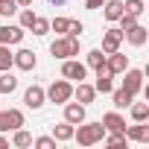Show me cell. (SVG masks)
<instances>
[{
    "instance_id": "1",
    "label": "cell",
    "mask_w": 149,
    "mask_h": 149,
    "mask_svg": "<svg viewBox=\"0 0 149 149\" xmlns=\"http://www.w3.org/2000/svg\"><path fill=\"white\" fill-rule=\"evenodd\" d=\"M73 137L79 140V146H94L105 137V126L102 123H79V129H73Z\"/></svg>"
},
{
    "instance_id": "2",
    "label": "cell",
    "mask_w": 149,
    "mask_h": 149,
    "mask_svg": "<svg viewBox=\"0 0 149 149\" xmlns=\"http://www.w3.org/2000/svg\"><path fill=\"white\" fill-rule=\"evenodd\" d=\"M50 53H53V58H61V61L79 56V38L76 35H61L50 44Z\"/></svg>"
},
{
    "instance_id": "3",
    "label": "cell",
    "mask_w": 149,
    "mask_h": 149,
    "mask_svg": "<svg viewBox=\"0 0 149 149\" xmlns=\"http://www.w3.org/2000/svg\"><path fill=\"white\" fill-rule=\"evenodd\" d=\"M44 94H47V100H50V102L64 105L67 100H73V85H70V79H56Z\"/></svg>"
},
{
    "instance_id": "4",
    "label": "cell",
    "mask_w": 149,
    "mask_h": 149,
    "mask_svg": "<svg viewBox=\"0 0 149 149\" xmlns=\"http://www.w3.org/2000/svg\"><path fill=\"white\" fill-rule=\"evenodd\" d=\"M61 76H64V79L82 82V79L88 76V67H85L82 61H76V58H64V61H61Z\"/></svg>"
},
{
    "instance_id": "5",
    "label": "cell",
    "mask_w": 149,
    "mask_h": 149,
    "mask_svg": "<svg viewBox=\"0 0 149 149\" xmlns=\"http://www.w3.org/2000/svg\"><path fill=\"white\" fill-rule=\"evenodd\" d=\"M126 73V79H123V88L132 94V97H137L140 91H143V70H134V67H126L123 70Z\"/></svg>"
},
{
    "instance_id": "6",
    "label": "cell",
    "mask_w": 149,
    "mask_h": 149,
    "mask_svg": "<svg viewBox=\"0 0 149 149\" xmlns=\"http://www.w3.org/2000/svg\"><path fill=\"white\" fill-rule=\"evenodd\" d=\"M21 41H24V26H15V24H3L0 26V44L12 47V44H21Z\"/></svg>"
},
{
    "instance_id": "7",
    "label": "cell",
    "mask_w": 149,
    "mask_h": 149,
    "mask_svg": "<svg viewBox=\"0 0 149 149\" xmlns=\"http://www.w3.org/2000/svg\"><path fill=\"white\" fill-rule=\"evenodd\" d=\"M44 100H47V94H44V88H41V85H29V88L24 91V105H26V108H32V111H35V108H41V105H44Z\"/></svg>"
},
{
    "instance_id": "8",
    "label": "cell",
    "mask_w": 149,
    "mask_h": 149,
    "mask_svg": "<svg viewBox=\"0 0 149 149\" xmlns=\"http://www.w3.org/2000/svg\"><path fill=\"white\" fill-rule=\"evenodd\" d=\"M111 79H114V73H111L105 64L97 67V85H94L97 94H111V91H114V82H111Z\"/></svg>"
},
{
    "instance_id": "9",
    "label": "cell",
    "mask_w": 149,
    "mask_h": 149,
    "mask_svg": "<svg viewBox=\"0 0 149 149\" xmlns=\"http://www.w3.org/2000/svg\"><path fill=\"white\" fill-rule=\"evenodd\" d=\"M105 67L114 73V76H117V73H123L126 67H129V56H123L120 50H114V53H105Z\"/></svg>"
},
{
    "instance_id": "10",
    "label": "cell",
    "mask_w": 149,
    "mask_h": 149,
    "mask_svg": "<svg viewBox=\"0 0 149 149\" xmlns=\"http://www.w3.org/2000/svg\"><path fill=\"white\" fill-rule=\"evenodd\" d=\"M146 38H149V29H146V26H140V24H134L132 29H126V32H123V41H129L132 47H143V44H146Z\"/></svg>"
},
{
    "instance_id": "11",
    "label": "cell",
    "mask_w": 149,
    "mask_h": 149,
    "mask_svg": "<svg viewBox=\"0 0 149 149\" xmlns=\"http://www.w3.org/2000/svg\"><path fill=\"white\" fill-rule=\"evenodd\" d=\"M123 44V29H105L102 32V53H114Z\"/></svg>"
},
{
    "instance_id": "12",
    "label": "cell",
    "mask_w": 149,
    "mask_h": 149,
    "mask_svg": "<svg viewBox=\"0 0 149 149\" xmlns=\"http://www.w3.org/2000/svg\"><path fill=\"white\" fill-rule=\"evenodd\" d=\"M12 64L18 70H35V53L32 50H18V53H12Z\"/></svg>"
},
{
    "instance_id": "13",
    "label": "cell",
    "mask_w": 149,
    "mask_h": 149,
    "mask_svg": "<svg viewBox=\"0 0 149 149\" xmlns=\"http://www.w3.org/2000/svg\"><path fill=\"white\" fill-rule=\"evenodd\" d=\"M64 120L67 123H73V126H79L82 120H85V105L82 102H64Z\"/></svg>"
},
{
    "instance_id": "14",
    "label": "cell",
    "mask_w": 149,
    "mask_h": 149,
    "mask_svg": "<svg viewBox=\"0 0 149 149\" xmlns=\"http://www.w3.org/2000/svg\"><path fill=\"white\" fill-rule=\"evenodd\" d=\"M126 140H134V143H149V126H146V120H143V123L129 126V129H126Z\"/></svg>"
},
{
    "instance_id": "15",
    "label": "cell",
    "mask_w": 149,
    "mask_h": 149,
    "mask_svg": "<svg viewBox=\"0 0 149 149\" xmlns=\"http://www.w3.org/2000/svg\"><path fill=\"white\" fill-rule=\"evenodd\" d=\"M73 97H76L82 105H88V102H94V100H97V88H94V85H88V82L82 79L76 88H73Z\"/></svg>"
},
{
    "instance_id": "16",
    "label": "cell",
    "mask_w": 149,
    "mask_h": 149,
    "mask_svg": "<svg viewBox=\"0 0 149 149\" xmlns=\"http://www.w3.org/2000/svg\"><path fill=\"white\" fill-rule=\"evenodd\" d=\"M102 126H105V132H126V120H123L117 111H108V114L102 117Z\"/></svg>"
},
{
    "instance_id": "17",
    "label": "cell",
    "mask_w": 149,
    "mask_h": 149,
    "mask_svg": "<svg viewBox=\"0 0 149 149\" xmlns=\"http://www.w3.org/2000/svg\"><path fill=\"white\" fill-rule=\"evenodd\" d=\"M123 12H126V9H123V0H105V3H102V15H105V21H117Z\"/></svg>"
},
{
    "instance_id": "18",
    "label": "cell",
    "mask_w": 149,
    "mask_h": 149,
    "mask_svg": "<svg viewBox=\"0 0 149 149\" xmlns=\"http://www.w3.org/2000/svg\"><path fill=\"white\" fill-rule=\"evenodd\" d=\"M3 117H6V132H9V129L15 132V129L24 126V111H21V108H9V111H3Z\"/></svg>"
},
{
    "instance_id": "19",
    "label": "cell",
    "mask_w": 149,
    "mask_h": 149,
    "mask_svg": "<svg viewBox=\"0 0 149 149\" xmlns=\"http://www.w3.org/2000/svg\"><path fill=\"white\" fill-rule=\"evenodd\" d=\"M73 129H76V126L64 120V123H58V126L53 129V137H56V140H73Z\"/></svg>"
},
{
    "instance_id": "20",
    "label": "cell",
    "mask_w": 149,
    "mask_h": 149,
    "mask_svg": "<svg viewBox=\"0 0 149 149\" xmlns=\"http://www.w3.org/2000/svg\"><path fill=\"white\" fill-rule=\"evenodd\" d=\"M129 111H132V120H134V123H143V120L149 117V105H146V102H132Z\"/></svg>"
},
{
    "instance_id": "21",
    "label": "cell",
    "mask_w": 149,
    "mask_h": 149,
    "mask_svg": "<svg viewBox=\"0 0 149 149\" xmlns=\"http://www.w3.org/2000/svg\"><path fill=\"white\" fill-rule=\"evenodd\" d=\"M12 143H15L18 149H26V146H32V134H29V132H24V126H21V129H15Z\"/></svg>"
},
{
    "instance_id": "22",
    "label": "cell",
    "mask_w": 149,
    "mask_h": 149,
    "mask_svg": "<svg viewBox=\"0 0 149 149\" xmlns=\"http://www.w3.org/2000/svg\"><path fill=\"white\" fill-rule=\"evenodd\" d=\"M18 88V79L12 76V70H3V76H0V94H12Z\"/></svg>"
},
{
    "instance_id": "23",
    "label": "cell",
    "mask_w": 149,
    "mask_h": 149,
    "mask_svg": "<svg viewBox=\"0 0 149 149\" xmlns=\"http://www.w3.org/2000/svg\"><path fill=\"white\" fill-rule=\"evenodd\" d=\"M134 102V97L126 91V88H120V91H114V108H129Z\"/></svg>"
},
{
    "instance_id": "24",
    "label": "cell",
    "mask_w": 149,
    "mask_h": 149,
    "mask_svg": "<svg viewBox=\"0 0 149 149\" xmlns=\"http://www.w3.org/2000/svg\"><path fill=\"white\" fill-rule=\"evenodd\" d=\"M102 64H105V53H102V50H91L85 67H94V70H97V67H102Z\"/></svg>"
},
{
    "instance_id": "25",
    "label": "cell",
    "mask_w": 149,
    "mask_h": 149,
    "mask_svg": "<svg viewBox=\"0 0 149 149\" xmlns=\"http://www.w3.org/2000/svg\"><path fill=\"white\" fill-rule=\"evenodd\" d=\"M15 64H12V50L6 47V44H0V70H12Z\"/></svg>"
},
{
    "instance_id": "26",
    "label": "cell",
    "mask_w": 149,
    "mask_h": 149,
    "mask_svg": "<svg viewBox=\"0 0 149 149\" xmlns=\"http://www.w3.org/2000/svg\"><path fill=\"white\" fill-rule=\"evenodd\" d=\"M29 29H32L35 35H47V32H50V21H47V18H38V15H35V21H32V26H29Z\"/></svg>"
},
{
    "instance_id": "27",
    "label": "cell",
    "mask_w": 149,
    "mask_h": 149,
    "mask_svg": "<svg viewBox=\"0 0 149 149\" xmlns=\"http://www.w3.org/2000/svg\"><path fill=\"white\" fill-rule=\"evenodd\" d=\"M18 12H21V24H18V26L29 29V26H32V21H35V12H32L29 6H24V9H18Z\"/></svg>"
},
{
    "instance_id": "28",
    "label": "cell",
    "mask_w": 149,
    "mask_h": 149,
    "mask_svg": "<svg viewBox=\"0 0 149 149\" xmlns=\"http://www.w3.org/2000/svg\"><path fill=\"white\" fill-rule=\"evenodd\" d=\"M117 24H120V29L126 32V29H132V26L137 24V15H132V12H123V15L117 18Z\"/></svg>"
},
{
    "instance_id": "29",
    "label": "cell",
    "mask_w": 149,
    "mask_h": 149,
    "mask_svg": "<svg viewBox=\"0 0 149 149\" xmlns=\"http://www.w3.org/2000/svg\"><path fill=\"white\" fill-rule=\"evenodd\" d=\"M18 12V3H15V0H0V15H3V18H12Z\"/></svg>"
},
{
    "instance_id": "30",
    "label": "cell",
    "mask_w": 149,
    "mask_h": 149,
    "mask_svg": "<svg viewBox=\"0 0 149 149\" xmlns=\"http://www.w3.org/2000/svg\"><path fill=\"white\" fill-rule=\"evenodd\" d=\"M102 140H105L108 146H123V143H126V132H111V134H105Z\"/></svg>"
},
{
    "instance_id": "31",
    "label": "cell",
    "mask_w": 149,
    "mask_h": 149,
    "mask_svg": "<svg viewBox=\"0 0 149 149\" xmlns=\"http://www.w3.org/2000/svg\"><path fill=\"white\" fill-rule=\"evenodd\" d=\"M123 9L140 18V15H143V0H126V3H123Z\"/></svg>"
},
{
    "instance_id": "32",
    "label": "cell",
    "mask_w": 149,
    "mask_h": 149,
    "mask_svg": "<svg viewBox=\"0 0 149 149\" xmlns=\"http://www.w3.org/2000/svg\"><path fill=\"white\" fill-rule=\"evenodd\" d=\"M67 18H56V21H50V29L53 32H58V35H67Z\"/></svg>"
},
{
    "instance_id": "33",
    "label": "cell",
    "mask_w": 149,
    "mask_h": 149,
    "mask_svg": "<svg viewBox=\"0 0 149 149\" xmlns=\"http://www.w3.org/2000/svg\"><path fill=\"white\" fill-rule=\"evenodd\" d=\"M32 146H38V149H56V137H35Z\"/></svg>"
},
{
    "instance_id": "34",
    "label": "cell",
    "mask_w": 149,
    "mask_h": 149,
    "mask_svg": "<svg viewBox=\"0 0 149 149\" xmlns=\"http://www.w3.org/2000/svg\"><path fill=\"white\" fill-rule=\"evenodd\" d=\"M82 32H85V26H82L79 21H70V24H67V35H76V38H79Z\"/></svg>"
},
{
    "instance_id": "35",
    "label": "cell",
    "mask_w": 149,
    "mask_h": 149,
    "mask_svg": "<svg viewBox=\"0 0 149 149\" xmlns=\"http://www.w3.org/2000/svg\"><path fill=\"white\" fill-rule=\"evenodd\" d=\"M105 0H85V9H102Z\"/></svg>"
},
{
    "instance_id": "36",
    "label": "cell",
    "mask_w": 149,
    "mask_h": 149,
    "mask_svg": "<svg viewBox=\"0 0 149 149\" xmlns=\"http://www.w3.org/2000/svg\"><path fill=\"white\" fill-rule=\"evenodd\" d=\"M15 3H18V9H24V6H32L35 0H15Z\"/></svg>"
},
{
    "instance_id": "37",
    "label": "cell",
    "mask_w": 149,
    "mask_h": 149,
    "mask_svg": "<svg viewBox=\"0 0 149 149\" xmlns=\"http://www.w3.org/2000/svg\"><path fill=\"white\" fill-rule=\"evenodd\" d=\"M0 132H6V117H3V111H0Z\"/></svg>"
},
{
    "instance_id": "38",
    "label": "cell",
    "mask_w": 149,
    "mask_h": 149,
    "mask_svg": "<svg viewBox=\"0 0 149 149\" xmlns=\"http://www.w3.org/2000/svg\"><path fill=\"white\" fill-rule=\"evenodd\" d=\"M50 3H53V6H61V3H67V0H50Z\"/></svg>"
},
{
    "instance_id": "39",
    "label": "cell",
    "mask_w": 149,
    "mask_h": 149,
    "mask_svg": "<svg viewBox=\"0 0 149 149\" xmlns=\"http://www.w3.org/2000/svg\"><path fill=\"white\" fill-rule=\"evenodd\" d=\"M0 146H9V140H6V137H3V134H0Z\"/></svg>"
}]
</instances>
